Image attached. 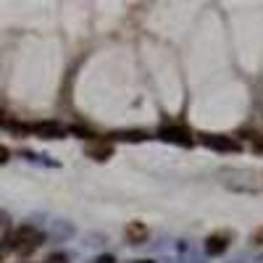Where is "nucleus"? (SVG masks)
Listing matches in <instances>:
<instances>
[{
	"instance_id": "nucleus-1",
	"label": "nucleus",
	"mask_w": 263,
	"mask_h": 263,
	"mask_svg": "<svg viewBox=\"0 0 263 263\" xmlns=\"http://www.w3.org/2000/svg\"><path fill=\"white\" fill-rule=\"evenodd\" d=\"M42 245V232L24 224L13 229L6 239H3V253H16V255H32L37 248Z\"/></svg>"
},
{
	"instance_id": "nucleus-2",
	"label": "nucleus",
	"mask_w": 263,
	"mask_h": 263,
	"mask_svg": "<svg viewBox=\"0 0 263 263\" xmlns=\"http://www.w3.org/2000/svg\"><path fill=\"white\" fill-rule=\"evenodd\" d=\"M200 142L211 150H218V153H239L242 150V145H239L237 140L232 137H221V135H203Z\"/></svg>"
},
{
	"instance_id": "nucleus-3",
	"label": "nucleus",
	"mask_w": 263,
	"mask_h": 263,
	"mask_svg": "<svg viewBox=\"0 0 263 263\" xmlns=\"http://www.w3.org/2000/svg\"><path fill=\"white\" fill-rule=\"evenodd\" d=\"M229 239H232L229 232H216V234H211V237L205 239V253H208V255H224L227 248H229Z\"/></svg>"
},
{
	"instance_id": "nucleus-4",
	"label": "nucleus",
	"mask_w": 263,
	"mask_h": 263,
	"mask_svg": "<svg viewBox=\"0 0 263 263\" xmlns=\"http://www.w3.org/2000/svg\"><path fill=\"white\" fill-rule=\"evenodd\" d=\"M37 137H45V140H58L63 137V126L55 124V121H40V124H32L29 126Z\"/></svg>"
},
{
	"instance_id": "nucleus-5",
	"label": "nucleus",
	"mask_w": 263,
	"mask_h": 263,
	"mask_svg": "<svg viewBox=\"0 0 263 263\" xmlns=\"http://www.w3.org/2000/svg\"><path fill=\"white\" fill-rule=\"evenodd\" d=\"M161 137L168 140V142H177V145H184L190 147L192 145V137H190V132L184 126H163L161 129Z\"/></svg>"
},
{
	"instance_id": "nucleus-6",
	"label": "nucleus",
	"mask_w": 263,
	"mask_h": 263,
	"mask_svg": "<svg viewBox=\"0 0 263 263\" xmlns=\"http://www.w3.org/2000/svg\"><path fill=\"white\" fill-rule=\"evenodd\" d=\"M111 153H114V145L105 142V140H95V142L87 145V156H90L92 161H108Z\"/></svg>"
},
{
	"instance_id": "nucleus-7",
	"label": "nucleus",
	"mask_w": 263,
	"mask_h": 263,
	"mask_svg": "<svg viewBox=\"0 0 263 263\" xmlns=\"http://www.w3.org/2000/svg\"><path fill=\"white\" fill-rule=\"evenodd\" d=\"M145 237H147V227H145V224L132 221V224L126 227V239H129V242H142Z\"/></svg>"
},
{
	"instance_id": "nucleus-8",
	"label": "nucleus",
	"mask_w": 263,
	"mask_h": 263,
	"mask_svg": "<svg viewBox=\"0 0 263 263\" xmlns=\"http://www.w3.org/2000/svg\"><path fill=\"white\" fill-rule=\"evenodd\" d=\"M253 245H260V248H263V227H258V229L253 232Z\"/></svg>"
},
{
	"instance_id": "nucleus-9",
	"label": "nucleus",
	"mask_w": 263,
	"mask_h": 263,
	"mask_svg": "<svg viewBox=\"0 0 263 263\" xmlns=\"http://www.w3.org/2000/svg\"><path fill=\"white\" fill-rule=\"evenodd\" d=\"M253 150L258 156H263V137H253Z\"/></svg>"
},
{
	"instance_id": "nucleus-10",
	"label": "nucleus",
	"mask_w": 263,
	"mask_h": 263,
	"mask_svg": "<svg viewBox=\"0 0 263 263\" xmlns=\"http://www.w3.org/2000/svg\"><path fill=\"white\" fill-rule=\"evenodd\" d=\"M8 158H11V150H8L6 145H0V163H6Z\"/></svg>"
},
{
	"instance_id": "nucleus-11",
	"label": "nucleus",
	"mask_w": 263,
	"mask_h": 263,
	"mask_svg": "<svg viewBox=\"0 0 263 263\" xmlns=\"http://www.w3.org/2000/svg\"><path fill=\"white\" fill-rule=\"evenodd\" d=\"M95 263H114V258L111 255H100V258H95Z\"/></svg>"
},
{
	"instance_id": "nucleus-12",
	"label": "nucleus",
	"mask_w": 263,
	"mask_h": 263,
	"mask_svg": "<svg viewBox=\"0 0 263 263\" xmlns=\"http://www.w3.org/2000/svg\"><path fill=\"white\" fill-rule=\"evenodd\" d=\"M137 263H153V260H137Z\"/></svg>"
}]
</instances>
